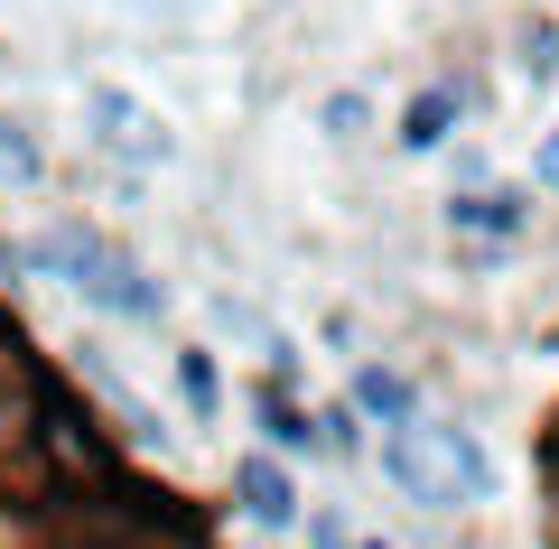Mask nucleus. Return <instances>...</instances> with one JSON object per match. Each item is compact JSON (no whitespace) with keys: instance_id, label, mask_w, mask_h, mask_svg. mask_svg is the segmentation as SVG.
<instances>
[{"instance_id":"9","label":"nucleus","mask_w":559,"mask_h":549,"mask_svg":"<svg viewBox=\"0 0 559 549\" xmlns=\"http://www.w3.org/2000/svg\"><path fill=\"white\" fill-rule=\"evenodd\" d=\"M345 401H355L364 419H382V429H392V419H411V410H419V382H411V373H392V363H355Z\"/></svg>"},{"instance_id":"14","label":"nucleus","mask_w":559,"mask_h":549,"mask_svg":"<svg viewBox=\"0 0 559 549\" xmlns=\"http://www.w3.org/2000/svg\"><path fill=\"white\" fill-rule=\"evenodd\" d=\"M299 530H308V549H345V540H355V522H345L336 503H308V512H299Z\"/></svg>"},{"instance_id":"3","label":"nucleus","mask_w":559,"mask_h":549,"mask_svg":"<svg viewBox=\"0 0 559 549\" xmlns=\"http://www.w3.org/2000/svg\"><path fill=\"white\" fill-rule=\"evenodd\" d=\"M234 512L252 530H299V512H308V493H299V475H289V456L280 447H252L234 466Z\"/></svg>"},{"instance_id":"12","label":"nucleus","mask_w":559,"mask_h":549,"mask_svg":"<svg viewBox=\"0 0 559 549\" xmlns=\"http://www.w3.org/2000/svg\"><path fill=\"white\" fill-rule=\"evenodd\" d=\"M364 121H373V103H364L355 84H345V94H326V103H318V131H326V140H355Z\"/></svg>"},{"instance_id":"11","label":"nucleus","mask_w":559,"mask_h":549,"mask_svg":"<svg viewBox=\"0 0 559 549\" xmlns=\"http://www.w3.org/2000/svg\"><path fill=\"white\" fill-rule=\"evenodd\" d=\"M0 187H47V140L20 112H0Z\"/></svg>"},{"instance_id":"5","label":"nucleus","mask_w":559,"mask_h":549,"mask_svg":"<svg viewBox=\"0 0 559 549\" xmlns=\"http://www.w3.org/2000/svg\"><path fill=\"white\" fill-rule=\"evenodd\" d=\"M84 121H94V140H103L112 158H140V168H159V158L178 150V140H168L159 121L140 112V103L121 94V84H94V94H84Z\"/></svg>"},{"instance_id":"7","label":"nucleus","mask_w":559,"mask_h":549,"mask_svg":"<svg viewBox=\"0 0 559 549\" xmlns=\"http://www.w3.org/2000/svg\"><path fill=\"white\" fill-rule=\"evenodd\" d=\"M252 419H261V447H280L289 466H299V456H326V447H318V410L299 401V382L261 373V392H252Z\"/></svg>"},{"instance_id":"6","label":"nucleus","mask_w":559,"mask_h":549,"mask_svg":"<svg viewBox=\"0 0 559 549\" xmlns=\"http://www.w3.org/2000/svg\"><path fill=\"white\" fill-rule=\"evenodd\" d=\"M439 224H448L457 242H522L532 196H522V187H457V196L439 205Z\"/></svg>"},{"instance_id":"8","label":"nucleus","mask_w":559,"mask_h":549,"mask_svg":"<svg viewBox=\"0 0 559 549\" xmlns=\"http://www.w3.org/2000/svg\"><path fill=\"white\" fill-rule=\"evenodd\" d=\"M75 363H84V382H94V401H103V419H112V438H131L140 456H159V447H168V429H159V410H150V401H140V392H131V382L112 373V363H103L94 345H84Z\"/></svg>"},{"instance_id":"16","label":"nucleus","mask_w":559,"mask_h":549,"mask_svg":"<svg viewBox=\"0 0 559 549\" xmlns=\"http://www.w3.org/2000/svg\"><path fill=\"white\" fill-rule=\"evenodd\" d=\"M345 549H392V540H364V530H355V540H345Z\"/></svg>"},{"instance_id":"10","label":"nucleus","mask_w":559,"mask_h":549,"mask_svg":"<svg viewBox=\"0 0 559 549\" xmlns=\"http://www.w3.org/2000/svg\"><path fill=\"white\" fill-rule=\"evenodd\" d=\"M168 382H178V401L197 410V429H215V419H224V373H215V354H205V345H178Z\"/></svg>"},{"instance_id":"1","label":"nucleus","mask_w":559,"mask_h":549,"mask_svg":"<svg viewBox=\"0 0 559 549\" xmlns=\"http://www.w3.org/2000/svg\"><path fill=\"white\" fill-rule=\"evenodd\" d=\"M20 261H28V279H57V289L84 298L94 317H131V326H159V317H168V289L140 271L103 224H84V215L38 224V234L20 242Z\"/></svg>"},{"instance_id":"4","label":"nucleus","mask_w":559,"mask_h":549,"mask_svg":"<svg viewBox=\"0 0 559 549\" xmlns=\"http://www.w3.org/2000/svg\"><path fill=\"white\" fill-rule=\"evenodd\" d=\"M476 112V84L466 75H439V84H419L411 103H401V158H429V150H448V140H457V121Z\"/></svg>"},{"instance_id":"15","label":"nucleus","mask_w":559,"mask_h":549,"mask_svg":"<svg viewBox=\"0 0 559 549\" xmlns=\"http://www.w3.org/2000/svg\"><path fill=\"white\" fill-rule=\"evenodd\" d=\"M532 187H540V196H559V131H540V150H532Z\"/></svg>"},{"instance_id":"2","label":"nucleus","mask_w":559,"mask_h":549,"mask_svg":"<svg viewBox=\"0 0 559 549\" xmlns=\"http://www.w3.org/2000/svg\"><path fill=\"white\" fill-rule=\"evenodd\" d=\"M382 475H392L401 503L419 512H476L495 503V456H485V438L466 429V419H392V438H382Z\"/></svg>"},{"instance_id":"13","label":"nucleus","mask_w":559,"mask_h":549,"mask_svg":"<svg viewBox=\"0 0 559 549\" xmlns=\"http://www.w3.org/2000/svg\"><path fill=\"white\" fill-rule=\"evenodd\" d=\"M522 75H532V84L559 75V20H532V28H522Z\"/></svg>"}]
</instances>
